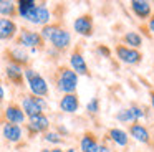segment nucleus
Listing matches in <instances>:
<instances>
[{
    "label": "nucleus",
    "instance_id": "obj_9",
    "mask_svg": "<svg viewBox=\"0 0 154 152\" xmlns=\"http://www.w3.org/2000/svg\"><path fill=\"white\" fill-rule=\"evenodd\" d=\"M5 56H7L8 63H14L17 66H22V68H28V63H30V55L25 51L20 46H14V48H8L5 51Z\"/></svg>",
    "mask_w": 154,
    "mask_h": 152
},
{
    "label": "nucleus",
    "instance_id": "obj_5",
    "mask_svg": "<svg viewBox=\"0 0 154 152\" xmlns=\"http://www.w3.org/2000/svg\"><path fill=\"white\" fill-rule=\"evenodd\" d=\"M23 20H27L28 23H33V25H40L45 26L50 23L51 20V12L48 10V7L45 3H37L35 8H32L27 15L23 17Z\"/></svg>",
    "mask_w": 154,
    "mask_h": 152
},
{
    "label": "nucleus",
    "instance_id": "obj_3",
    "mask_svg": "<svg viewBox=\"0 0 154 152\" xmlns=\"http://www.w3.org/2000/svg\"><path fill=\"white\" fill-rule=\"evenodd\" d=\"M22 111L27 117H33V116L43 114V111L48 108V102L45 98H38V96H32V94H25L22 98V104H20Z\"/></svg>",
    "mask_w": 154,
    "mask_h": 152
},
{
    "label": "nucleus",
    "instance_id": "obj_19",
    "mask_svg": "<svg viewBox=\"0 0 154 152\" xmlns=\"http://www.w3.org/2000/svg\"><path fill=\"white\" fill-rule=\"evenodd\" d=\"M98 147H100V142H98L96 135L93 132H86L80 139V150L81 152H98Z\"/></svg>",
    "mask_w": 154,
    "mask_h": 152
},
{
    "label": "nucleus",
    "instance_id": "obj_32",
    "mask_svg": "<svg viewBox=\"0 0 154 152\" xmlns=\"http://www.w3.org/2000/svg\"><path fill=\"white\" fill-rule=\"evenodd\" d=\"M147 28H149L151 33H154V15L149 17V22H147Z\"/></svg>",
    "mask_w": 154,
    "mask_h": 152
},
{
    "label": "nucleus",
    "instance_id": "obj_14",
    "mask_svg": "<svg viewBox=\"0 0 154 152\" xmlns=\"http://www.w3.org/2000/svg\"><path fill=\"white\" fill-rule=\"evenodd\" d=\"M5 76H7V79L14 86H18V88L23 86L25 78H23V68L22 66H17L14 63H7V66H5Z\"/></svg>",
    "mask_w": 154,
    "mask_h": 152
},
{
    "label": "nucleus",
    "instance_id": "obj_13",
    "mask_svg": "<svg viewBox=\"0 0 154 152\" xmlns=\"http://www.w3.org/2000/svg\"><path fill=\"white\" fill-rule=\"evenodd\" d=\"M70 68L73 69L78 76H90V69H88L86 59H85V56L81 55V51H78V50H75L70 55Z\"/></svg>",
    "mask_w": 154,
    "mask_h": 152
},
{
    "label": "nucleus",
    "instance_id": "obj_17",
    "mask_svg": "<svg viewBox=\"0 0 154 152\" xmlns=\"http://www.w3.org/2000/svg\"><path fill=\"white\" fill-rule=\"evenodd\" d=\"M58 106H60V111L66 112V114H75L80 109V99H78L76 93H73V94H63Z\"/></svg>",
    "mask_w": 154,
    "mask_h": 152
},
{
    "label": "nucleus",
    "instance_id": "obj_29",
    "mask_svg": "<svg viewBox=\"0 0 154 152\" xmlns=\"http://www.w3.org/2000/svg\"><path fill=\"white\" fill-rule=\"evenodd\" d=\"M98 53H100V55H103L104 58H109V56H111V51H109V48H108V46H104V45L98 46Z\"/></svg>",
    "mask_w": 154,
    "mask_h": 152
},
{
    "label": "nucleus",
    "instance_id": "obj_20",
    "mask_svg": "<svg viewBox=\"0 0 154 152\" xmlns=\"http://www.w3.org/2000/svg\"><path fill=\"white\" fill-rule=\"evenodd\" d=\"M108 137H109L111 141L114 142V144L119 145V147H126L128 142H129L128 132H126V131H123V129H118V127L109 129V132H108Z\"/></svg>",
    "mask_w": 154,
    "mask_h": 152
},
{
    "label": "nucleus",
    "instance_id": "obj_22",
    "mask_svg": "<svg viewBox=\"0 0 154 152\" xmlns=\"http://www.w3.org/2000/svg\"><path fill=\"white\" fill-rule=\"evenodd\" d=\"M17 15V5L12 0H0V17L2 18H12Z\"/></svg>",
    "mask_w": 154,
    "mask_h": 152
},
{
    "label": "nucleus",
    "instance_id": "obj_15",
    "mask_svg": "<svg viewBox=\"0 0 154 152\" xmlns=\"http://www.w3.org/2000/svg\"><path fill=\"white\" fill-rule=\"evenodd\" d=\"M131 7V12L136 15V18L139 20H147L151 15H152V8H151V3L146 2V0H133L129 3Z\"/></svg>",
    "mask_w": 154,
    "mask_h": 152
},
{
    "label": "nucleus",
    "instance_id": "obj_1",
    "mask_svg": "<svg viewBox=\"0 0 154 152\" xmlns=\"http://www.w3.org/2000/svg\"><path fill=\"white\" fill-rule=\"evenodd\" d=\"M55 86L63 94H73L78 86V74L70 66H60L55 78Z\"/></svg>",
    "mask_w": 154,
    "mask_h": 152
},
{
    "label": "nucleus",
    "instance_id": "obj_4",
    "mask_svg": "<svg viewBox=\"0 0 154 152\" xmlns=\"http://www.w3.org/2000/svg\"><path fill=\"white\" fill-rule=\"evenodd\" d=\"M43 45H45V41L38 32H33V30H28V28H22L18 32L17 46H20V48L38 50V48H43Z\"/></svg>",
    "mask_w": 154,
    "mask_h": 152
},
{
    "label": "nucleus",
    "instance_id": "obj_6",
    "mask_svg": "<svg viewBox=\"0 0 154 152\" xmlns=\"http://www.w3.org/2000/svg\"><path fill=\"white\" fill-rule=\"evenodd\" d=\"M25 127L28 131V135H32V137L37 134H45L47 131H50V119L45 112L33 116V117H28V122Z\"/></svg>",
    "mask_w": 154,
    "mask_h": 152
},
{
    "label": "nucleus",
    "instance_id": "obj_27",
    "mask_svg": "<svg viewBox=\"0 0 154 152\" xmlns=\"http://www.w3.org/2000/svg\"><path fill=\"white\" fill-rule=\"evenodd\" d=\"M86 111L91 112V114H96V112L100 111V99L91 98L90 101H88V104H86Z\"/></svg>",
    "mask_w": 154,
    "mask_h": 152
},
{
    "label": "nucleus",
    "instance_id": "obj_7",
    "mask_svg": "<svg viewBox=\"0 0 154 152\" xmlns=\"http://www.w3.org/2000/svg\"><path fill=\"white\" fill-rule=\"evenodd\" d=\"M116 56L121 63H124V65H137V63L143 61V53H141L139 50L128 48V46H124V45L116 46Z\"/></svg>",
    "mask_w": 154,
    "mask_h": 152
},
{
    "label": "nucleus",
    "instance_id": "obj_16",
    "mask_svg": "<svg viewBox=\"0 0 154 152\" xmlns=\"http://www.w3.org/2000/svg\"><path fill=\"white\" fill-rule=\"evenodd\" d=\"M2 135H4L5 141L12 142V144H18L22 141V137H23V129L17 124H8L7 122L2 127Z\"/></svg>",
    "mask_w": 154,
    "mask_h": 152
},
{
    "label": "nucleus",
    "instance_id": "obj_2",
    "mask_svg": "<svg viewBox=\"0 0 154 152\" xmlns=\"http://www.w3.org/2000/svg\"><path fill=\"white\" fill-rule=\"evenodd\" d=\"M23 78L27 79L28 89H30L32 96H38V98H47L50 94V88L48 83L38 71H35L33 68H25L23 69Z\"/></svg>",
    "mask_w": 154,
    "mask_h": 152
},
{
    "label": "nucleus",
    "instance_id": "obj_11",
    "mask_svg": "<svg viewBox=\"0 0 154 152\" xmlns=\"http://www.w3.org/2000/svg\"><path fill=\"white\" fill-rule=\"evenodd\" d=\"M4 117H5V121H7L8 124H17V126L23 124V122L27 121V116L23 114L20 104H17V102H10V104L5 108Z\"/></svg>",
    "mask_w": 154,
    "mask_h": 152
},
{
    "label": "nucleus",
    "instance_id": "obj_31",
    "mask_svg": "<svg viewBox=\"0 0 154 152\" xmlns=\"http://www.w3.org/2000/svg\"><path fill=\"white\" fill-rule=\"evenodd\" d=\"M4 99H5V88H4L2 79H0V102H4Z\"/></svg>",
    "mask_w": 154,
    "mask_h": 152
},
{
    "label": "nucleus",
    "instance_id": "obj_37",
    "mask_svg": "<svg viewBox=\"0 0 154 152\" xmlns=\"http://www.w3.org/2000/svg\"><path fill=\"white\" fill-rule=\"evenodd\" d=\"M40 152H50V149H40Z\"/></svg>",
    "mask_w": 154,
    "mask_h": 152
},
{
    "label": "nucleus",
    "instance_id": "obj_18",
    "mask_svg": "<svg viewBox=\"0 0 154 152\" xmlns=\"http://www.w3.org/2000/svg\"><path fill=\"white\" fill-rule=\"evenodd\" d=\"M129 135L134 139V141L141 142V144H149V141H151L149 131H147V129L144 127L143 124H139V122H134V124H131V127H129Z\"/></svg>",
    "mask_w": 154,
    "mask_h": 152
},
{
    "label": "nucleus",
    "instance_id": "obj_25",
    "mask_svg": "<svg viewBox=\"0 0 154 152\" xmlns=\"http://www.w3.org/2000/svg\"><path fill=\"white\" fill-rule=\"evenodd\" d=\"M58 28H60V25H58V23H48V25L42 26V30L38 33H40V36L43 38V41H45V40H50L51 35H53Z\"/></svg>",
    "mask_w": 154,
    "mask_h": 152
},
{
    "label": "nucleus",
    "instance_id": "obj_12",
    "mask_svg": "<svg viewBox=\"0 0 154 152\" xmlns=\"http://www.w3.org/2000/svg\"><path fill=\"white\" fill-rule=\"evenodd\" d=\"M18 25L12 18H2L0 17V41H10L17 36Z\"/></svg>",
    "mask_w": 154,
    "mask_h": 152
},
{
    "label": "nucleus",
    "instance_id": "obj_23",
    "mask_svg": "<svg viewBox=\"0 0 154 152\" xmlns=\"http://www.w3.org/2000/svg\"><path fill=\"white\" fill-rule=\"evenodd\" d=\"M15 5H17V15L23 18V17L27 15L32 8L37 7V2H35V0H18Z\"/></svg>",
    "mask_w": 154,
    "mask_h": 152
},
{
    "label": "nucleus",
    "instance_id": "obj_30",
    "mask_svg": "<svg viewBox=\"0 0 154 152\" xmlns=\"http://www.w3.org/2000/svg\"><path fill=\"white\" fill-rule=\"evenodd\" d=\"M57 132L61 135V137H63V135H66V134H68V129L65 127V126H61V124H60V126L57 127Z\"/></svg>",
    "mask_w": 154,
    "mask_h": 152
},
{
    "label": "nucleus",
    "instance_id": "obj_34",
    "mask_svg": "<svg viewBox=\"0 0 154 152\" xmlns=\"http://www.w3.org/2000/svg\"><path fill=\"white\" fill-rule=\"evenodd\" d=\"M149 98H151V106H152V109H154V91L149 93Z\"/></svg>",
    "mask_w": 154,
    "mask_h": 152
},
{
    "label": "nucleus",
    "instance_id": "obj_10",
    "mask_svg": "<svg viewBox=\"0 0 154 152\" xmlns=\"http://www.w3.org/2000/svg\"><path fill=\"white\" fill-rule=\"evenodd\" d=\"M93 17L88 15V13H85V15H80L78 18H75L73 22V30L75 33H78L80 36H91L93 35Z\"/></svg>",
    "mask_w": 154,
    "mask_h": 152
},
{
    "label": "nucleus",
    "instance_id": "obj_26",
    "mask_svg": "<svg viewBox=\"0 0 154 152\" xmlns=\"http://www.w3.org/2000/svg\"><path fill=\"white\" fill-rule=\"evenodd\" d=\"M43 139L48 142V144H53V145H60L63 144V137L58 134L57 131H47L43 134Z\"/></svg>",
    "mask_w": 154,
    "mask_h": 152
},
{
    "label": "nucleus",
    "instance_id": "obj_35",
    "mask_svg": "<svg viewBox=\"0 0 154 152\" xmlns=\"http://www.w3.org/2000/svg\"><path fill=\"white\" fill-rule=\"evenodd\" d=\"M50 152H65V150L60 149V147H55V149H50Z\"/></svg>",
    "mask_w": 154,
    "mask_h": 152
},
{
    "label": "nucleus",
    "instance_id": "obj_33",
    "mask_svg": "<svg viewBox=\"0 0 154 152\" xmlns=\"http://www.w3.org/2000/svg\"><path fill=\"white\" fill-rule=\"evenodd\" d=\"M98 152H111V149L108 147L106 144H101L100 147H98Z\"/></svg>",
    "mask_w": 154,
    "mask_h": 152
},
{
    "label": "nucleus",
    "instance_id": "obj_8",
    "mask_svg": "<svg viewBox=\"0 0 154 152\" xmlns=\"http://www.w3.org/2000/svg\"><path fill=\"white\" fill-rule=\"evenodd\" d=\"M48 41L51 43V48L53 50H57V51H65V50H68L71 45V33L68 32L66 28L60 26V28L51 35V38L48 40Z\"/></svg>",
    "mask_w": 154,
    "mask_h": 152
},
{
    "label": "nucleus",
    "instance_id": "obj_24",
    "mask_svg": "<svg viewBox=\"0 0 154 152\" xmlns=\"http://www.w3.org/2000/svg\"><path fill=\"white\" fill-rule=\"evenodd\" d=\"M116 119L119 122H136V119H134V114L133 111H131V108H123L119 109V111L116 112Z\"/></svg>",
    "mask_w": 154,
    "mask_h": 152
},
{
    "label": "nucleus",
    "instance_id": "obj_21",
    "mask_svg": "<svg viewBox=\"0 0 154 152\" xmlns=\"http://www.w3.org/2000/svg\"><path fill=\"white\" fill-rule=\"evenodd\" d=\"M123 43H124V46H128V48L137 50L141 45H143V36H141L137 32H126L124 36H123Z\"/></svg>",
    "mask_w": 154,
    "mask_h": 152
},
{
    "label": "nucleus",
    "instance_id": "obj_28",
    "mask_svg": "<svg viewBox=\"0 0 154 152\" xmlns=\"http://www.w3.org/2000/svg\"><path fill=\"white\" fill-rule=\"evenodd\" d=\"M131 111H133V114H134V119H136V122L146 117V112H144V109L141 108V106L133 104V106H131Z\"/></svg>",
    "mask_w": 154,
    "mask_h": 152
},
{
    "label": "nucleus",
    "instance_id": "obj_36",
    "mask_svg": "<svg viewBox=\"0 0 154 152\" xmlns=\"http://www.w3.org/2000/svg\"><path fill=\"white\" fill-rule=\"evenodd\" d=\"M65 152H75V149H73V147H70V149H66Z\"/></svg>",
    "mask_w": 154,
    "mask_h": 152
}]
</instances>
